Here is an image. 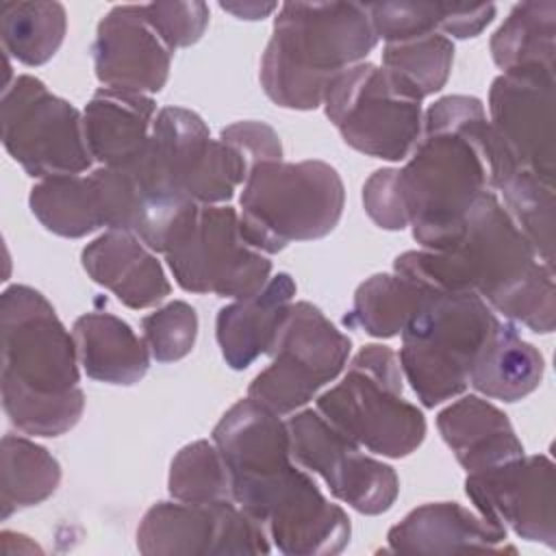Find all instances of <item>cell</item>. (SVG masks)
Here are the masks:
<instances>
[{
  "instance_id": "cell-32",
  "label": "cell",
  "mask_w": 556,
  "mask_h": 556,
  "mask_svg": "<svg viewBox=\"0 0 556 556\" xmlns=\"http://www.w3.org/2000/svg\"><path fill=\"white\" fill-rule=\"evenodd\" d=\"M504 208L532 243L536 254L554 267V187L513 163L497 180Z\"/></svg>"
},
{
  "instance_id": "cell-29",
  "label": "cell",
  "mask_w": 556,
  "mask_h": 556,
  "mask_svg": "<svg viewBox=\"0 0 556 556\" xmlns=\"http://www.w3.org/2000/svg\"><path fill=\"white\" fill-rule=\"evenodd\" d=\"M0 476V508L7 519L15 510L46 502L61 482V467L46 447L4 434Z\"/></svg>"
},
{
  "instance_id": "cell-16",
  "label": "cell",
  "mask_w": 556,
  "mask_h": 556,
  "mask_svg": "<svg viewBox=\"0 0 556 556\" xmlns=\"http://www.w3.org/2000/svg\"><path fill=\"white\" fill-rule=\"evenodd\" d=\"M554 72L502 74L489 91L491 126L508 154L554 187Z\"/></svg>"
},
{
  "instance_id": "cell-3",
  "label": "cell",
  "mask_w": 556,
  "mask_h": 556,
  "mask_svg": "<svg viewBox=\"0 0 556 556\" xmlns=\"http://www.w3.org/2000/svg\"><path fill=\"white\" fill-rule=\"evenodd\" d=\"M504 154L478 98L445 96L426 111L410 159L395 169L406 222L424 250L456 241L476 202L493 191Z\"/></svg>"
},
{
  "instance_id": "cell-21",
  "label": "cell",
  "mask_w": 556,
  "mask_h": 556,
  "mask_svg": "<svg viewBox=\"0 0 556 556\" xmlns=\"http://www.w3.org/2000/svg\"><path fill=\"white\" fill-rule=\"evenodd\" d=\"M295 282L289 274H278L250 298L235 300L217 313L215 337L224 361L232 369L250 367L267 354L293 304Z\"/></svg>"
},
{
  "instance_id": "cell-4",
  "label": "cell",
  "mask_w": 556,
  "mask_h": 556,
  "mask_svg": "<svg viewBox=\"0 0 556 556\" xmlns=\"http://www.w3.org/2000/svg\"><path fill=\"white\" fill-rule=\"evenodd\" d=\"M2 406L9 421L35 437L72 430L85 408L78 352L52 304L33 287L13 285L0 298Z\"/></svg>"
},
{
  "instance_id": "cell-1",
  "label": "cell",
  "mask_w": 556,
  "mask_h": 556,
  "mask_svg": "<svg viewBox=\"0 0 556 556\" xmlns=\"http://www.w3.org/2000/svg\"><path fill=\"white\" fill-rule=\"evenodd\" d=\"M230 471L232 502L256 519L278 552L289 556L339 554L350 541L345 510L291 463L287 421L245 397L213 428Z\"/></svg>"
},
{
  "instance_id": "cell-10",
  "label": "cell",
  "mask_w": 556,
  "mask_h": 556,
  "mask_svg": "<svg viewBox=\"0 0 556 556\" xmlns=\"http://www.w3.org/2000/svg\"><path fill=\"white\" fill-rule=\"evenodd\" d=\"M352 341L311 302L291 304L274 345L271 365L248 387V397L289 415L311 402L348 363Z\"/></svg>"
},
{
  "instance_id": "cell-33",
  "label": "cell",
  "mask_w": 556,
  "mask_h": 556,
  "mask_svg": "<svg viewBox=\"0 0 556 556\" xmlns=\"http://www.w3.org/2000/svg\"><path fill=\"white\" fill-rule=\"evenodd\" d=\"M169 495L178 502L232 500L230 471L215 443L193 441L185 445L169 467Z\"/></svg>"
},
{
  "instance_id": "cell-5",
  "label": "cell",
  "mask_w": 556,
  "mask_h": 556,
  "mask_svg": "<svg viewBox=\"0 0 556 556\" xmlns=\"http://www.w3.org/2000/svg\"><path fill=\"white\" fill-rule=\"evenodd\" d=\"M376 43L365 4L285 2L261 59V85L278 106L317 109L330 83L363 63Z\"/></svg>"
},
{
  "instance_id": "cell-37",
  "label": "cell",
  "mask_w": 556,
  "mask_h": 556,
  "mask_svg": "<svg viewBox=\"0 0 556 556\" xmlns=\"http://www.w3.org/2000/svg\"><path fill=\"white\" fill-rule=\"evenodd\" d=\"M222 9L235 13V15L241 17V20H258V17H265V15H269L271 11H276L278 4H274V2H265V4H263V2H243V4L222 2Z\"/></svg>"
},
{
  "instance_id": "cell-18",
  "label": "cell",
  "mask_w": 556,
  "mask_h": 556,
  "mask_svg": "<svg viewBox=\"0 0 556 556\" xmlns=\"http://www.w3.org/2000/svg\"><path fill=\"white\" fill-rule=\"evenodd\" d=\"M391 552L397 554H465V552H508L506 528L456 502L424 504L410 510L387 534Z\"/></svg>"
},
{
  "instance_id": "cell-35",
  "label": "cell",
  "mask_w": 556,
  "mask_h": 556,
  "mask_svg": "<svg viewBox=\"0 0 556 556\" xmlns=\"http://www.w3.org/2000/svg\"><path fill=\"white\" fill-rule=\"evenodd\" d=\"M143 13L172 52L195 43L208 26L204 2H152L143 4Z\"/></svg>"
},
{
  "instance_id": "cell-28",
  "label": "cell",
  "mask_w": 556,
  "mask_h": 556,
  "mask_svg": "<svg viewBox=\"0 0 556 556\" xmlns=\"http://www.w3.org/2000/svg\"><path fill=\"white\" fill-rule=\"evenodd\" d=\"M28 202L41 226L59 237L80 239L104 228L89 176L65 174L43 178L30 189Z\"/></svg>"
},
{
  "instance_id": "cell-27",
  "label": "cell",
  "mask_w": 556,
  "mask_h": 556,
  "mask_svg": "<svg viewBox=\"0 0 556 556\" xmlns=\"http://www.w3.org/2000/svg\"><path fill=\"white\" fill-rule=\"evenodd\" d=\"M432 287H426L397 271L376 274L365 280L356 293L345 326L358 328L371 337L389 339L402 334L415 317Z\"/></svg>"
},
{
  "instance_id": "cell-2",
  "label": "cell",
  "mask_w": 556,
  "mask_h": 556,
  "mask_svg": "<svg viewBox=\"0 0 556 556\" xmlns=\"http://www.w3.org/2000/svg\"><path fill=\"white\" fill-rule=\"evenodd\" d=\"M393 271L437 291L476 293L532 332L554 330V267L536 254L493 191L476 202L452 245L404 252Z\"/></svg>"
},
{
  "instance_id": "cell-20",
  "label": "cell",
  "mask_w": 556,
  "mask_h": 556,
  "mask_svg": "<svg viewBox=\"0 0 556 556\" xmlns=\"http://www.w3.org/2000/svg\"><path fill=\"white\" fill-rule=\"evenodd\" d=\"M83 267L128 308L163 302L172 287L152 250L128 230H106L83 250Z\"/></svg>"
},
{
  "instance_id": "cell-12",
  "label": "cell",
  "mask_w": 556,
  "mask_h": 556,
  "mask_svg": "<svg viewBox=\"0 0 556 556\" xmlns=\"http://www.w3.org/2000/svg\"><path fill=\"white\" fill-rule=\"evenodd\" d=\"M328 119L354 150L387 159H406L421 137V102L402 93L374 63L341 72L324 96Z\"/></svg>"
},
{
  "instance_id": "cell-11",
  "label": "cell",
  "mask_w": 556,
  "mask_h": 556,
  "mask_svg": "<svg viewBox=\"0 0 556 556\" xmlns=\"http://www.w3.org/2000/svg\"><path fill=\"white\" fill-rule=\"evenodd\" d=\"M0 124L7 152L33 178L80 174L93 161L78 109L35 76L22 74L4 87Z\"/></svg>"
},
{
  "instance_id": "cell-6",
  "label": "cell",
  "mask_w": 556,
  "mask_h": 556,
  "mask_svg": "<svg viewBox=\"0 0 556 556\" xmlns=\"http://www.w3.org/2000/svg\"><path fill=\"white\" fill-rule=\"evenodd\" d=\"M502 321L476 293L437 291L402 330L400 367L428 408L452 400L469 384V374Z\"/></svg>"
},
{
  "instance_id": "cell-15",
  "label": "cell",
  "mask_w": 556,
  "mask_h": 556,
  "mask_svg": "<svg viewBox=\"0 0 556 556\" xmlns=\"http://www.w3.org/2000/svg\"><path fill=\"white\" fill-rule=\"evenodd\" d=\"M465 491L489 521L510 528L526 541L556 545V478L547 456H519L473 471L465 480Z\"/></svg>"
},
{
  "instance_id": "cell-19",
  "label": "cell",
  "mask_w": 556,
  "mask_h": 556,
  "mask_svg": "<svg viewBox=\"0 0 556 556\" xmlns=\"http://www.w3.org/2000/svg\"><path fill=\"white\" fill-rule=\"evenodd\" d=\"M156 104L146 93L98 89L85 106L83 128L91 156L104 167L132 169L152 137Z\"/></svg>"
},
{
  "instance_id": "cell-31",
  "label": "cell",
  "mask_w": 556,
  "mask_h": 556,
  "mask_svg": "<svg viewBox=\"0 0 556 556\" xmlns=\"http://www.w3.org/2000/svg\"><path fill=\"white\" fill-rule=\"evenodd\" d=\"M454 61V43L445 35H426L387 43L382 50V70L393 85L408 98H424L443 89Z\"/></svg>"
},
{
  "instance_id": "cell-24",
  "label": "cell",
  "mask_w": 556,
  "mask_h": 556,
  "mask_svg": "<svg viewBox=\"0 0 556 556\" xmlns=\"http://www.w3.org/2000/svg\"><path fill=\"white\" fill-rule=\"evenodd\" d=\"M376 37L387 43L445 33L456 39L480 35L495 15L493 4L443 2H376L365 4Z\"/></svg>"
},
{
  "instance_id": "cell-14",
  "label": "cell",
  "mask_w": 556,
  "mask_h": 556,
  "mask_svg": "<svg viewBox=\"0 0 556 556\" xmlns=\"http://www.w3.org/2000/svg\"><path fill=\"white\" fill-rule=\"evenodd\" d=\"M137 547L146 556L267 554L263 526L232 500L159 502L137 528Z\"/></svg>"
},
{
  "instance_id": "cell-26",
  "label": "cell",
  "mask_w": 556,
  "mask_h": 556,
  "mask_svg": "<svg viewBox=\"0 0 556 556\" xmlns=\"http://www.w3.org/2000/svg\"><path fill=\"white\" fill-rule=\"evenodd\" d=\"M556 2L517 4L491 37V54L504 74L554 72Z\"/></svg>"
},
{
  "instance_id": "cell-22",
  "label": "cell",
  "mask_w": 556,
  "mask_h": 556,
  "mask_svg": "<svg viewBox=\"0 0 556 556\" xmlns=\"http://www.w3.org/2000/svg\"><path fill=\"white\" fill-rule=\"evenodd\" d=\"M437 428L467 473L523 456L508 417L489 400L465 395L437 415Z\"/></svg>"
},
{
  "instance_id": "cell-13",
  "label": "cell",
  "mask_w": 556,
  "mask_h": 556,
  "mask_svg": "<svg viewBox=\"0 0 556 556\" xmlns=\"http://www.w3.org/2000/svg\"><path fill=\"white\" fill-rule=\"evenodd\" d=\"M291 458L319 473L330 493L363 515L389 510L400 493L393 467L361 452V445L334 428L319 410L306 408L287 421Z\"/></svg>"
},
{
  "instance_id": "cell-36",
  "label": "cell",
  "mask_w": 556,
  "mask_h": 556,
  "mask_svg": "<svg viewBox=\"0 0 556 556\" xmlns=\"http://www.w3.org/2000/svg\"><path fill=\"white\" fill-rule=\"evenodd\" d=\"M363 204L367 215L384 230H402L408 226L393 167L378 169L367 178L363 187Z\"/></svg>"
},
{
  "instance_id": "cell-7",
  "label": "cell",
  "mask_w": 556,
  "mask_h": 556,
  "mask_svg": "<svg viewBox=\"0 0 556 556\" xmlns=\"http://www.w3.org/2000/svg\"><path fill=\"white\" fill-rule=\"evenodd\" d=\"M345 202L343 180L324 161L258 163L241 191V232L267 254L334 230Z\"/></svg>"
},
{
  "instance_id": "cell-8",
  "label": "cell",
  "mask_w": 556,
  "mask_h": 556,
  "mask_svg": "<svg viewBox=\"0 0 556 556\" xmlns=\"http://www.w3.org/2000/svg\"><path fill=\"white\" fill-rule=\"evenodd\" d=\"M397 354L380 343L365 345L341 382L317 397V410L365 450L402 458L426 437L424 413L402 395Z\"/></svg>"
},
{
  "instance_id": "cell-23",
  "label": "cell",
  "mask_w": 556,
  "mask_h": 556,
  "mask_svg": "<svg viewBox=\"0 0 556 556\" xmlns=\"http://www.w3.org/2000/svg\"><path fill=\"white\" fill-rule=\"evenodd\" d=\"M78 361L98 382L135 384L150 365V350L141 337L111 313H85L72 326Z\"/></svg>"
},
{
  "instance_id": "cell-30",
  "label": "cell",
  "mask_w": 556,
  "mask_h": 556,
  "mask_svg": "<svg viewBox=\"0 0 556 556\" xmlns=\"http://www.w3.org/2000/svg\"><path fill=\"white\" fill-rule=\"evenodd\" d=\"M67 28L61 2H2L0 37L4 52L24 65H43L63 43Z\"/></svg>"
},
{
  "instance_id": "cell-9",
  "label": "cell",
  "mask_w": 556,
  "mask_h": 556,
  "mask_svg": "<svg viewBox=\"0 0 556 556\" xmlns=\"http://www.w3.org/2000/svg\"><path fill=\"white\" fill-rule=\"evenodd\" d=\"M163 254L176 282L191 293L241 300L261 291L271 274V261L245 241L232 206H187L174 222Z\"/></svg>"
},
{
  "instance_id": "cell-34",
  "label": "cell",
  "mask_w": 556,
  "mask_h": 556,
  "mask_svg": "<svg viewBox=\"0 0 556 556\" xmlns=\"http://www.w3.org/2000/svg\"><path fill=\"white\" fill-rule=\"evenodd\" d=\"M143 341L159 363L185 358L198 337V315L187 302L174 300L141 319Z\"/></svg>"
},
{
  "instance_id": "cell-25",
  "label": "cell",
  "mask_w": 556,
  "mask_h": 556,
  "mask_svg": "<svg viewBox=\"0 0 556 556\" xmlns=\"http://www.w3.org/2000/svg\"><path fill=\"white\" fill-rule=\"evenodd\" d=\"M543 369L541 352L523 341L513 324L502 321L476 361L469 384L486 397L517 402L541 384Z\"/></svg>"
},
{
  "instance_id": "cell-17",
  "label": "cell",
  "mask_w": 556,
  "mask_h": 556,
  "mask_svg": "<svg viewBox=\"0 0 556 556\" xmlns=\"http://www.w3.org/2000/svg\"><path fill=\"white\" fill-rule=\"evenodd\" d=\"M93 67L109 89L156 93L165 87L172 50L150 26L143 4H117L98 24Z\"/></svg>"
}]
</instances>
